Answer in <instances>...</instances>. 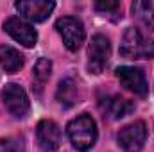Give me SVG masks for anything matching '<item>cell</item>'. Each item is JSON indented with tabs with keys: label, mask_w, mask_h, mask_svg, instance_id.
I'll return each instance as SVG.
<instances>
[{
	"label": "cell",
	"mask_w": 154,
	"mask_h": 152,
	"mask_svg": "<svg viewBox=\"0 0 154 152\" xmlns=\"http://www.w3.org/2000/svg\"><path fill=\"white\" fill-rule=\"evenodd\" d=\"M100 109L104 116H108L109 120H120L124 116H127L129 113L134 111V104L120 95H111V97H104L99 102Z\"/></svg>",
	"instance_id": "obj_11"
},
{
	"label": "cell",
	"mask_w": 154,
	"mask_h": 152,
	"mask_svg": "<svg viewBox=\"0 0 154 152\" xmlns=\"http://www.w3.org/2000/svg\"><path fill=\"white\" fill-rule=\"evenodd\" d=\"M14 7L29 22H43L50 16L56 4L48 0H20L14 4Z\"/></svg>",
	"instance_id": "obj_9"
},
{
	"label": "cell",
	"mask_w": 154,
	"mask_h": 152,
	"mask_svg": "<svg viewBox=\"0 0 154 152\" xmlns=\"http://www.w3.org/2000/svg\"><path fill=\"white\" fill-rule=\"evenodd\" d=\"M131 11L149 31H154V0H136L133 2Z\"/></svg>",
	"instance_id": "obj_14"
},
{
	"label": "cell",
	"mask_w": 154,
	"mask_h": 152,
	"mask_svg": "<svg viewBox=\"0 0 154 152\" xmlns=\"http://www.w3.org/2000/svg\"><path fill=\"white\" fill-rule=\"evenodd\" d=\"M145 140H147V125L142 120H136L122 127L120 132L116 134V141L124 149V152H140L143 149Z\"/></svg>",
	"instance_id": "obj_6"
},
{
	"label": "cell",
	"mask_w": 154,
	"mask_h": 152,
	"mask_svg": "<svg viewBox=\"0 0 154 152\" xmlns=\"http://www.w3.org/2000/svg\"><path fill=\"white\" fill-rule=\"evenodd\" d=\"M120 56L127 59H152L154 57V41L145 38L138 29H125L120 41Z\"/></svg>",
	"instance_id": "obj_2"
},
{
	"label": "cell",
	"mask_w": 154,
	"mask_h": 152,
	"mask_svg": "<svg viewBox=\"0 0 154 152\" xmlns=\"http://www.w3.org/2000/svg\"><path fill=\"white\" fill-rule=\"evenodd\" d=\"M116 79L131 93H134L138 97H147L149 84H147L145 74L140 68H134V66H118L116 68Z\"/></svg>",
	"instance_id": "obj_7"
},
{
	"label": "cell",
	"mask_w": 154,
	"mask_h": 152,
	"mask_svg": "<svg viewBox=\"0 0 154 152\" xmlns=\"http://www.w3.org/2000/svg\"><path fill=\"white\" fill-rule=\"evenodd\" d=\"M0 95H2V102L5 106V109L14 118H25L29 114L31 102H29V97H27V93L22 86L11 82L2 90Z\"/></svg>",
	"instance_id": "obj_5"
},
{
	"label": "cell",
	"mask_w": 154,
	"mask_h": 152,
	"mask_svg": "<svg viewBox=\"0 0 154 152\" xmlns=\"http://www.w3.org/2000/svg\"><path fill=\"white\" fill-rule=\"evenodd\" d=\"M0 152H25L22 136H7L0 140Z\"/></svg>",
	"instance_id": "obj_16"
},
{
	"label": "cell",
	"mask_w": 154,
	"mask_h": 152,
	"mask_svg": "<svg viewBox=\"0 0 154 152\" xmlns=\"http://www.w3.org/2000/svg\"><path fill=\"white\" fill-rule=\"evenodd\" d=\"M4 31H5L13 39H16L18 43H22V45L27 47V48L34 47L36 41H38V32H36V29H34L31 23H27V22H23L22 18H18V16L7 18V20L4 22Z\"/></svg>",
	"instance_id": "obj_8"
},
{
	"label": "cell",
	"mask_w": 154,
	"mask_h": 152,
	"mask_svg": "<svg viewBox=\"0 0 154 152\" xmlns=\"http://www.w3.org/2000/svg\"><path fill=\"white\" fill-rule=\"evenodd\" d=\"M111 57V43L104 34H95L88 47V72L99 75Z\"/></svg>",
	"instance_id": "obj_3"
},
{
	"label": "cell",
	"mask_w": 154,
	"mask_h": 152,
	"mask_svg": "<svg viewBox=\"0 0 154 152\" xmlns=\"http://www.w3.org/2000/svg\"><path fill=\"white\" fill-rule=\"evenodd\" d=\"M52 72V61L48 57H39L34 65V70H32V75H34V82H36V88L41 90L45 86V82L48 81Z\"/></svg>",
	"instance_id": "obj_15"
},
{
	"label": "cell",
	"mask_w": 154,
	"mask_h": 152,
	"mask_svg": "<svg viewBox=\"0 0 154 152\" xmlns=\"http://www.w3.org/2000/svg\"><path fill=\"white\" fill-rule=\"evenodd\" d=\"M77 99H79V86H77L75 79H72V77L61 79L57 84V90H56V100L59 102V106L68 109L77 102Z\"/></svg>",
	"instance_id": "obj_12"
},
{
	"label": "cell",
	"mask_w": 154,
	"mask_h": 152,
	"mask_svg": "<svg viewBox=\"0 0 154 152\" xmlns=\"http://www.w3.org/2000/svg\"><path fill=\"white\" fill-rule=\"evenodd\" d=\"M56 29L59 32V36L63 38V43L68 50L75 52L81 48V45L84 43L86 38V31H84V25L79 18L74 16H63L56 22Z\"/></svg>",
	"instance_id": "obj_4"
},
{
	"label": "cell",
	"mask_w": 154,
	"mask_h": 152,
	"mask_svg": "<svg viewBox=\"0 0 154 152\" xmlns=\"http://www.w3.org/2000/svg\"><path fill=\"white\" fill-rule=\"evenodd\" d=\"M0 65L7 74H16L23 66V56L16 48L9 45H2L0 47Z\"/></svg>",
	"instance_id": "obj_13"
},
{
	"label": "cell",
	"mask_w": 154,
	"mask_h": 152,
	"mask_svg": "<svg viewBox=\"0 0 154 152\" xmlns=\"http://www.w3.org/2000/svg\"><path fill=\"white\" fill-rule=\"evenodd\" d=\"M66 134H68L70 143L74 145L75 150L88 152L90 149H93V145L97 143L99 131H97L95 120L88 113H82L66 125Z\"/></svg>",
	"instance_id": "obj_1"
},
{
	"label": "cell",
	"mask_w": 154,
	"mask_h": 152,
	"mask_svg": "<svg viewBox=\"0 0 154 152\" xmlns=\"http://www.w3.org/2000/svg\"><path fill=\"white\" fill-rule=\"evenodd\" d=\"M36 138L43 152H54L61 145V129L54 120H41L36 127Z\"/></svg>",
	"instance_id": "obj_10"
},
{
	"label": "cell",
	"mask_w": 154,
	"mask_h": 152,
	"mask_svg": "<svg viewBox=\"0 0 154 152\" xmlns=\"http://www.w3.org/2000/svg\"><path fill=\"white\" fill-rule=\"evenodd\" d=\"M95 9L100 13H116L120 9V2H95Z\"/></svg>",
	"instance_id": "obj_17"
}]
</instances>
